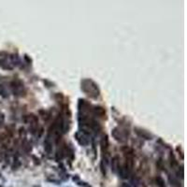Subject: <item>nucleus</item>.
<instances>
[{
  "label": "nucleus",
  "mask_w": 187,
  "mask_h": 187,
  "mask_svg": "<svg viewBox=\"0 0 187 187\" xmlns=\"http://www.w3.org/2000/svg\"><path fill=\"white\" fill-rule=\"evenodd\" d=\"M44 149L45 151L50 153L52 149V140H51V138L49 136H47V138H45V141H44Z\"/></svg>",
  "instance_id": "nucleus-10"
},
{
  "label": "nucleus",
  "mask_w": 187,
  "mask_h": 187,
  "mask_svg": "<svg viewBox=\"0 0 187 187\" xmlns=\"http://www.w3.org/2000/svg\"><path fill=\"white\" fill-rule=\"evenodd\" d=\"M100 145H101V149L102 151H106L108 149L109 147V140H108V137L106 135H104L102 137V140H101V142H100Z\"/></svg>",
  "instance_id": "nucleus-12"
},
{
  "label": "nucleus",
  "mask_w": 187,
  "mask_h": 187,
  "mask_svg": "<svg viewBox=\"0 0 187 187\" xmlns=\"http://www.w3.org/2000/svg\"><path fill=\"white\" fill-rule=\"evenodd\" d=\"M119 169V162H118V157H113L112 160H111V170L114 172V173H116Z\"/></svg>",
  "instance_id": "nucleus-11"
},
{
  "label": "nucleus",
  "mask_w": 187,
  "mask_h": 187,
  "mask_svg": "<svg viewBox=\"0 0 187 187\" xmlns=\"http://www.w3.org/2000/svg\"><path fill=\"white\" fill-rule=\"evenodd\" d=\"M75 138L78 141V143L81 146H87L89 144V138L88 136L83 131H78L75 133Z\"/></svg>",
  "instance_id": "nucleus-5"
},
{
  "label": "nucleus",
  "mask_w": 187,
  "mask_h": 187,
  "mask_svg": "<svg viewBox=\"0 0 187 187\" xmlns=\"http://www.w3.org/2000/svg\"><path fill=\"white\" fill-rule=\"evenodd\" d=\"M0 66L7 70L13 69V68L15 66H14L12 62L11 55L8 54L7 52H0Z\"/></svg>",
  "instance_id": "nucleus-2"
},
{
  "label": "nucleus",
  "mask_w": 187,
  "mask_h": 187,
  "mask_svg": "<svg viewBox=\"0 0 187 187\" xmlns=\"http://www.w3.org/2000/svg\"><path fill=\"white\" fill-rule=\"evenodd\" d=\"M0 176H1V174H0Z\"/></svg>",
  "instance_id": "nucleus-20"
},
{
  "label": "nucleus",
  "mask_w": 187,
  "mask_h": 187,
  "mask_svg": "<svg viewBox=\"0 0 187 187\" xmlns=\"http://www.w3.org/2000/svg\"><path fill=\"white\" fill-rule=\"evenodd\" d=\"M78 184L80 185V186H83V187H92V186H90L89 184H87L86 183H83V181H79Z\"/></svg>",
  "instance_id": "nucleus-18"
},
{
  "label": "nucleus",
  "mask_w": 187,
  "mask_h": 187,
  "mask_svg": "<svg viewBox=\"0 0 187 187\" xmlns=\"http://www.w3.org/2000/svg\"><path fill=\"white\" fill-rule=\"evenodd\" d=\"M5 122V115L0 111V124H3Z\"/></svg>",
  "instance_id": "nucleus-17"
},
{
  "label": "nucleus",
  "mask_w": 187,
  "mask_h": 187,
  "mask_svg": "<svg viewBox=\"0 0 187 187\" xmlns=\"http://www.w3.org/2000/svg\"><path fill=\"white\" fill-rule=\"evenodd\" d=\"M64 153H65V151H64V149H58V151L56 152V155H55V159L57 160V161H60V160H62L63 159V157H64Z\"/></svg>",
  "instance_id": "nucleus-14"
},
{
  "label": "nucleus",
  "mask_w": 187,
  "mask_h": 187,
  "mask_svg": "<svg viewBox=\"0 0 187 187\" xmlns=\"http://www.w3.org/2000/svg\"><path fill=\"white\" fill-rule=\"evenodd\" d=\"M93 113L95 115H98V116H100V117H103V116H105V115H106V111H105V109L102 107L97 106V107H94Z\"/></svg>",
  "instance_id": "nucleus-9"
},
{
  "label": "nucleus",
  "mask_w": 187,
  "mask_h": 187,
  "mask_svg": "<svg viewBox=\"0 0 187 187\" xmlns=\"http://www.w3.org/2000/svg\"><path fill=\"white\" fill-rule=\"evenodd\" d=\"M111 136L119 142H126L128 138V132L126 129L115 127L111 131Z\"/></svg>",
  "instance_id": "nucleus-4"
},
{
  "label": "nucleus",
  "mask_w": 187,
  "mask_h": 187,
  "mask_svg": "<svg viewBox=\"0 0 187 187\" xmlns=\"http://www.w3.org/2000/svg\"><path fill=\"white\" fill-rule=\"evenodd\" d=\"M11 88L14 95L16 97H23L25 93V84L21 80H14L11 83Z\"/></svg>",
  "instance_id": "nucleus-3"
},
{
  "label": "nucleus",
  "mask_w": 187,
  "mask_h": 187,
  "mask_svg": "<svg viewBox=\"0 0 187 187\" xmlns=\"http://www.w3.org/2000/svg\"><path fill=\"white\" fill-rule=\"evenodd\" d=\"M156 183L159 187H166L165 185V181L163 180L161 177H157L156 178Z\"/></svg>",
  "instance_id": "nucleus-16"
},
{
  "label": "nucleus",
  "mask_w": 187,
  "mask_h": 187,
  "mask_svg": "<svg viewBox=\"0 0 187 187\" xmlns=\"http://www.w3.org/2000/svg\"><path fill=\"white\" fill-rule=\"evenodd\" d=\"M132 183H133V185L135 186V187H142V183H141V181L137 178V177H135L133 180H132Z\"/></svg>",
  "instance_id": "nucleus-15"
},
{
  "label": "nucleus",
  "mask_w": 187,
  "mask_h": 187,
  "mask_svg": "<svg viewBox=\"0 0 187 187\" xmlns=\"http://www.w3.org/2000/svg\"><path fill=\"white\" fill-rule=\"evenodd\" d=\"M0 95H1L2 97H5V98L8 97V95H9L8 89L5 85H3V84H0Z\"/></svg>",
  "instance_id": "nucleus-13"
},
{
  "label": "nucleus",
  "mask_w": 187,
  "mask_h": 187,
  "mask_svg": "<svg viewBox=\"0 0 187 187\" xmlns=\"http://www.w3.org/2000/svg\"><path fill=\"white\" fill-rule=\"evenodd\" d=\"M23 122L25 123H38V119L36 115L34 114H29V115H26V116L23 117Z\"/></svg>",
  "instance_id": "nucleus-8"
},
{
  "label": "nucleus",
  "mask_w": 187,
  "mask_h": 187,
  "mask_svg": "<svg viewBox=\"0 0 187 187\" xmlns=\"http://www.w3.org/2000/svg\"><path fill=\"white\" fill-rule=\"evenodd\" d=\"M120 187H130V185H129L128 183H122V184H121V186H120Z\"/></svg>",
  "instance_id": "nucleus-19"
},
{
  "label": "nucleus",
  "mask_w": 187,
  "mask_h": 187,
  "mask_svg": "<svg viewBox=\"0 0 187 187\" xmlns=\"http://www.w3.org/2000/svg\"><path fill=\"white\" fill-rule=\"evenodd\" d=\"M81 90L92 98H97L100 95L98 85L91 79H84L81 80Z\"/></svg>",
  "instance_id": "nucleus-1"
},
{
  "label": "nucleus",
  "mask_w": 187,
  "mask_h": 187,
  "mask_svg": "<svg viewBox=\"0 0 187 187\" xmlns=\"http://www.w3.org/2000/svg\"><path fill=\"white\" fill-rule=\"evenodd\" d=\"M134 130H135V133L137 134L138 137L144 138V140H152V136L151 135V134L148 131L144 130V129L140 128V127H135V128H134Z\"/></svg>",
  "instance_id": "nucleus-6"
},
{
  "label": "nucleus",
  "mask_w": 187,
  "mask_h": 187,
  "mask_svg": "<svg viewBox=\"0 0 187 187\" xmlns=\"http://www.w3.org/2000/svg\"><path fill=\"white\" fill-rule=\"evenodd\" d=\"M130 171L131 170L128 169L126 164L119 167V174L121 176V178H123V179H127L129 175H130Z\"/></svg>",
  "instance_id": "nucleus-7"
}]
</instances>
